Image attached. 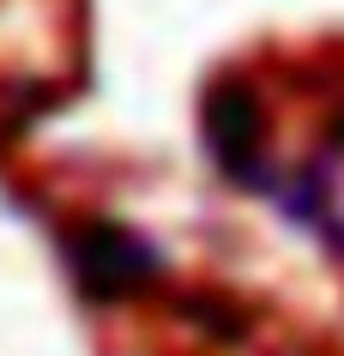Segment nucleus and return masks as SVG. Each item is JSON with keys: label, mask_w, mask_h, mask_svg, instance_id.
<instances>
[{"label": "nucleus", "mask_w": 344, "mask_h": 356, "mask_svg": "<svg viewBox=\"0 0 344 356\" xmlns=\"http://www.w3.org/2000/svg\"><path fill=\"white\" fill-rule=\"evenodd\" d=\"M60 260L73 272L79 296L109 308V302H127L139 290H151L163 278V254H157L145 236H133L127 224H109V218H91V224H73L60 236Z\"/></svg>", "instance_id": "f257e3e1"}, {"label": "nucleus", "mask_w": 344, "mask_h": 356, "mask_svg": "<svg viewBox=\"0 0 344 356\" xmlns=\"http://www.w3.org/2000/svg\"><path fill=\"white\" fill-rule=\"evenodd\" d=\"M199 133L236 188H266V103L242 73L211 79L199 97Z\"/></svg>", "instance_id": "f03ea898"}, {"label": "nucleus", "mask_w": 344, "mask_h": 356, "mask_svg": "<svg viewBox=\"0 0 344 356\" xmlns=\"http://www.w3.org/2000/svg\"><path fill=\"white\" fill-rule=\"evenodd\" d=\"M326 242H332V248H344V224H332V229H326Z\"/></svg>", "instance_id": "20e7f679"}, {"label": "nucleus", "mask_w": 344, "mask_h": 356, "mask_svg": "<svg viewBox=\"0 0 344 356\" xmlns=\"http://www.w3.org/2000/svg\"><path fill=\"white\" fill-rule=\"evenodd\" d=\"M326 133H332V145H344V109L332 115V127H326Z\"/></svg>", "instance_id": "7ed1b4c3"}]
</instances>
